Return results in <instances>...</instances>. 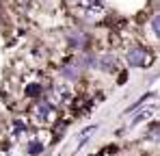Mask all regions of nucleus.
Wrapping results in <instances>:
<instances>
[{"label":"nucleus","instance_id":"nucleus-4","mask_svg":"<svg viewBox=\"0 0 160 156\" xmlns=\"http://www.w3.org/2000/svg\"><path fill=\"white\" fill-rule=\"evenodd\" d=\"M149 137L156 139V141H160V124H152V126H149Z\"/></svg>","mask_w":160,"mask_h":156},{"label":"nucleus","instance_id":"nucleus-7","mask_svg":"<svg viewBox=\"0 0 160 156\" xmlns=\"http://www.w3.org/2000/svg\"><path fill=\"white\" fill-rule=\"evenodd\" d=\"M26 93H30V96H37V93H39V87H37V85L28 87V89H26Z\"/></svg>","mask_w":160,"mask_h":156},{"label":"nucleus","instance_id":"nucleus-6","mask_svg":"<svg viewBox=\"0 0 160 156\" xmlns=\"http://www.w3.org/2000/svg\"><path fill=\"white\" fill-rule=\"evenodd\" d=\"M149 115H152L149 111H143V113H138V115L134 117V124H138V122H143V119H145V117H149Z\"/></svg>","mask_w":160,"mask_h":156},{"label":"nucleus","instance_id":"nucleus-2","mask_svg":"<svg viewBox=\"0 0 160 156\" xmlns=\"http://www.w3.org/2000/svg\"><path fill=\"white\" fill-rule=\"evenodd\" d=\"M100 67L104 70V72H110V70H115V56H102V63H100Z\"/></svg>","mask_w":160,"mask_h":156},{"label":"nucleus","instance_id":"nucleus-1","mask_svg":"<svg viewBox=\"0 0 160 156\" xmlns=\"http://www.w3.org/2000/svg\"><path fill=\"white\" fill-rule=\"evenodd\" d=\"M128 63H130V67H149L152 54L145 46H134L128 50Z\"/></svg>","mask_w":160,"mask_h":156},{"label":"nucleus","instance_id":"nucleus-3","mask_svg":"<svg viewBox=\"0 0 160 156\" xmlns=\"http://www.w3.org/2000/svg\"><path fill=\"white\" fill-rule=\"evenodd\" d=\"M41 150H43V145H41L39 141H30V143H28V154H39Z\"/></svg>","mask_w":160,"mask_h":156},{"label":"nucleus","instance_id":"nucleus-5","mask_svg":"<svg viewBox=\"0 0 160 156\" xmlns=\"http://www.w3.org/2000/svg\"><path fill=\"white\" fill-rule=\"evenodd\" d=\"M152 30H154V35L160 39V15H156V18L152 20Z\"/></svg>","mask_w":160,"mask_h":156},{"label":"nucleus","instance_id":"nucleus-8","mask_svg":"<svg viewBox=\"0 0 160 156\" xmlns=\"http://www.w3.org/2000/svg\"><path fill=\"white\" fill-rule=\"evenodd\" d=\"M126 78H128V74L123 72V74H119V80H117V82H119V85H123V82H126Z\"/></svg>","mask_w":160,"mask_h":156}]
</instances>
